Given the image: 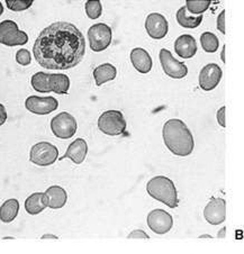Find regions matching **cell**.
Masks as SVG:
<instances>
[{
	"mask_svg": "<svg viewBox=\"0 0 244 254\" xmlns=\"http://www.w3.org/2000/svg\"><path fill=\"white\" fill-rule=\"evenodd\" d=\"M176 17H177V22H178V24L184 28L193 29L198 27L201 24V22H203V15L192 16L186 10V7L184 6L177 11Z\"/></svg>",
	"mask_w": 244,
	"mask_h": 254,
	"instance_id": "23",
	"label": "cell"
},
{
	"mask_svg": "<svg viewBox=\"0 0 244 254\" xmlns=\"http://www.w3.org/2000/svg\"><path fill=\"white\" fill-rule=\"evenodd\" d=\"M51 129L52 133L58 138L68 139L74 136L78 129V124L75 118L71 114L66 112H62L58 114L51 121Z\"/></svg>",
	"mask_w": 244,
	"mask_h": 254,
	"instance_id": "8",
	"label": "cell"
},
{
	"mask_svg": "<svg viewBox=\"0 0 244 254\" xmlns=\"http://www.w3.org/2000/svg\"><path fill=\"white\" fill-rule=\"evenodd\" d=\"M145 29L148 32L149 36L153 40H162L167 36L169 31V24L167 18L159 12H151L146 17L145 20Z\"/></svg>",
	"mask_w": 244,
	"mask_h": 254,
	"instance_id": "14",
	"label": "cell"
},
{
	"mask_svg": "<svg viewBox=\"0 0 244 254\" xmlns=\"http://www.w3.org/2000/svg\"><path fill=\"white\" fill-rule=\"evenodd\" d=\"M117 75V70L116 67L114 66L111 63H104V64H100L96 67L94 70V78L96 86H103L104 83L108 81H112L116 78Z\"/></svg>",
	"mask_w": 244,
	"mask_h": 254,
	"instance_id": "20",
	"label": "cell"
},
{
	"mask_svg": "<svg viewBox=\"0 0 244 254\" xmlns=\"http://www.w3.org/2000/svg\"><path fill=\"white\" fill-rule=\"evenodd\" d=\"M90 49L94 52H103L111 45L113 41V31L107 24L98 23L92 25L88 31Z\"/></svg>",
	"mask_w": 244,
	"mask_h": 254,
	"instance_id": "6",
	"label": "cell"
},
{
	"mask_svg": "<svg viewBox=\"0 0 244 254\" xmlns=\"http://www.w3.org/2000/svg\"><path fill=\"white\" fill-rule=\"evenodd\" d=\"M44 193L48 198V207L51 209H61L68 201V193L60 186H51Z\"/></svg>",
	"mask_w": 244,
	"mask_h": 254,
	"instance_id": "18",
	"label": "cell"
},
{
	"mask_svg": "<svg viewBox=\"0 0 244 254\" xmlns=\"http://www.w3.org/2000/svg\"><path fill=\"white\" fill-rule=\"evenodd\" d=\"M7 121V112L5 106L0 104V126L3 125Z\"/></svg>",
	"mask_w": 244,
	"mask_h": 254,
	"instance_id": "33",
	"label": "cell"
},
{
	"mask_svg": "<svg viewBox=\"0 0 244 254\" xmlns=\"http://www.w3.org/2000/svg\"><path fill=\"white\" fill-rule=\"evenodd\" d=\"M200 43L203 50L207 53H215L220 48V41L214 33L205 32L200 36Z\"/></svg>",
	"mask_w": 244,
	"mask_h": 254,
	"instance_id": "25",
	"label": "cell"
},
{
	"mask_svg": "<svg viewBox=\"0 0 244 254\" xmlns=\"http://www.w3.org/2000/svg\"><path fill=\"white\" fill-rule=\"evenodd\" d=\"M131 62L133 66L140 72V73H149L152 69V58L148 51L142 48H135L131 51Z\"/></svg>",
	"mask_w": 244,
	"mask_h": 254,
	"instance_id": "17",
	"label": "cell"
},
{
	"mask_svg": "<svg viewBox=\"0 0 244 254\" xmlns=\"http://www.w3.org/2000/svg\"><path fill=\"white\" fill-rule=\"evenodd\" d=\"M49 83L51 91L56 92V94H68L70 88V79L68 75L61 73H49Z\"/></svg>",
	"mask_w": 244,
	"mask_h": 254,
	"instance_id": "21",
	"label": "cell"
},
{
	"mask_svg": "<svg viewBox=\"0 0 244 254\" xmlns=\"http://www.w3.org/2000/svg\"><path fill=\"white\" fill-rule=\"evenodd\" d=\"M216 26L222 34H225V10H222L221 14L218 15Z\"/></svg>",
	"mask_w": 244,
	"mask_h": 254,
	"instance_id": "31",
	"label": "cell"
},
{
	"mask_svg": "<svg viewBox=\"0 0 244 254\" xmlns=\"http://www.w3.org/2000/svg\"><path fill=\"white\" fill-rule=\"evenodd\" d=\"M86 14L90 19L99 18L103 14V5L99 0H88L85 5Z\"/></svg>",
	"mask_w": 244,
	"mask_h": 254,
	"instance_id": "27",
	"label": "cell"
},
{
	"mask_svg": "<svg viewBox=\"0 0 244 254\" xmlns=\"http://www.w3.org/2000/svg\"><path fill=\"white\" fill-rule=\"evenodd\" d=\"M19 213V201L17 199H8L0 207V221L2 223H11Z\"/></svg>",
	"mask_w": 244,
	"mask_h": 254,
	"instance_id": "22",
	"label": "cell"
},
{
	"mask_svg": "<svg viewBox=\"0 0 244 254\" xmlns=\"http://www.w3.org/2000/svg\"><path fill=\"white\" fill-rule=\"evenodd\" d=\"M146 223H148L150 230L154 232L155 234L163 235L170 232L172 226H174V218L167 210L153 209L149 213Z\"/></svg>",
	"mask_w": 244,
	"mask_h": 254,
	"instance_id": "10",
	"label": "cell"
},
{
	"mask_svg": "<svg viewBox=\"0 0 244 254\" xmlns=\"http://www.w3.org/2000/svg\"><path fill=\"white\" fill-rule=\"evenodd\" d=\"M33 54L41 66L49 70H68L77 66L86 54V40L75 25L57 22L40 33Z\"/></svg>",
	"mask_w": 244,
	"mask_h": 254,
	"instance_id": "1",
	"label": "cell"
},
{
	"mask_svg": "<svg viewBox=\"0 0 244 254\" xmlns=\"http://www.w3.org/2000/svg\"><path fill=\"white\" fill-rule=\"evenodd\" d=\"M203 238H207V239H212V236H210V235H201V236H199V239H203Z\"/></svg>",
	"mask_w": 244,
	"mask_h": 254,
	"instance_id": "38",
	"label": "cell"
},
{
	"mask_svg": "<svg viewBox=\"0 0 244 254\" xmlns=\"http://www.w3.org/2000/svg\"><path fill=\"white\" fill-rule=\"evenodd\" d=\"M127 239H143V240H149L150 236L143 230H134L133 232L129 233L127 235Z\"/></svg>",
	"mask_w": 244,
	"mask_h": 254,
	"instance_id": "30",
	"label": "cell"
},
{
	"mask_svg": "<svg viewBox=\"0 0 244 254\" xmlns=\"http://www.w3.org/2000/svg\"><path fill=\"white\" fill-rule=\"evenodd\" d=\"M31 84L33 89L37 92H42V94L51 92L49 83V73H45V72H37L34 75H32Z\"/></svg>",
	"mask_w": 244,
	"mask_h": 254,
	"instance_id": "24",
	"label": "cell"
},
{
	"mask_svg": "<svg viewBox=\"0 0 244 254\" xmlns=\"http://www.w3.org/2000/svg\"><path fill=\"white\" fill-rule=\"evenodd\" d=\"M33 0H6V6L12 11H23L33 5Z\"/></svg>",
	"mask_w": 244,
	"mask_h": 254,
	"instance_id": "28",
	"label": "cell"
},
{
	"mask_svg": "<svg viewBox=\"0 0 244 254\" xmlns=\"http://www.w3.org/2000/svg\"><path fill=\"white\" fill-rule=\"evenodd\" d=\"M225 106H223L220 109L217 111L216 114V118H217V122L218 124H220L222 127H226V121H225Z\"/></svg>",
	"mask_w": 244,
	"mask_h": 254,
	"instance_id": "32",
	"label": "cell"
},
{
	"mask_svg": "<svg viewBox=\"0 0 244 254\" xmlns=\"http://www.w3.org/2000/svg\"><path fill=\"white\" fill-rule=\"evenodd\" d=\"M226 45H223V50H222V56H221V58H222V61L225 63V51H226Z\"/></svg>",
	"mask_w": 244,
	"mask_h": 254,
	"instance_id": "36",
	"label": "cell"
},
{
	"mask_svg": "<svg viewBox=\"0 0 244 254\" xmlns=\"http://www.w3.org/2000/svg\"><path fill=\"white\" fill-rule=\"evenodd\" d=\"M146 191L151 197L170 208H177L179 205L178 191L174 181L165 176H157L146 184Z\"/></svg>",
	"mask_w": 244,
	"mask_h": 254,
	"instance_id": "3",
	"label": "cell"
},
{
	"mask_svg": "<svg viewBox=\"0 0 244 254\" xmlns=\"http://www.w3.org/2000/svg\"><path fill=\"white\" fill-rule=\"evenodd\" d=\"M59 158V150L49 142H40L32 146L29 152V161L39 167H49L56 163Z\"/></svg>",
	"mask_w": 244,
	"mask_h": 254,
	"instance_id": "5",
	"label": "cell"
},
{
	"mask_svg": "<svg viewBox=\"0 0 244 254\" xmlns=\"http://www.w3.org/2000/svg\"><path fill=\"white\" fill-rule=\"evenodd\" d=\"M212 1L209 0H187L186 10L192 16L203 15V12L208 9Z\"/></svg>",
	"mask_w": 244,
	"mask_h": 254,
	"instance_id": "26",
	"label": "cell"
},
{
	"mask_svg": "<svg viewBox=\"0 0 244 254\" xmlns=\"http://www.w3.org/2000/svg\"><path fill=\"white\" fill-rule=\"evenodd\" d=\"M88 154V144L83 138H77L70 144L64 155L59 160L70 159L75 164H81Z\"/></svg>",
	"mask_w": 244,
	"mask_h": 254,
	"instance_id": "15",
	"label": "cell"
},
{
	"mask_svg": "<svg viewBox=\"0 0 244 254\" xmlns=\"http://www.w3.org/2000/svg\"><path fill=\"white\" fill-rule=\"evenodd\" d=\"M223 77L221 66L216 63H209L205 65L199 72L198 82L199 87L205 91H210L220 84Z\"/></svg>",
	"mask_w": 244,
	"mask_h": 254,
	"instance_id": "13",
	"label": "cell"
},
{
	"mask_svg": "<svg viewBox=\"0 0 244 254\" xmlns=\"http://www.w3.org/2000/svg\"><path fill=\"white\" fill-rule=\"evenodd\" d=\"M175 51L180 58L191 59L197 53V43L195 37L184 34L179 36L175 42Z\"/></svg>",
	"mask_w": 244,
	"mask_h": 254,
	"instance_id": "16",
	"label": "cell"
},
{
	"mask_svg": "<svg viewBox=\"0 0 244 254\" xmlns=\"http://www.w3.org/2000/svg\"><path fill=\"white\" fill-rule=\"evenodd\" d=\"M2 12H3V6H2L1 1H0V16L2 15Z\"/></svg>",
	"mask_w": 244,
	"mask_h": 254,
	"instance_id": "37",
	"label": "cell"
},
{
	"mask_svg": "<svg viewBox=\"0 0 244 254\" xmlns=\"http://www.w3.org/2000/svg\"><path fill=\"white\" fill-rule=\"evenodd\" d=\"M16 62L23 66L31 64L32 57H31V53H29V51L26 49L18 50L17 53H16Z\"/></svg>",
	"mask_w": 244,
	"mask_h": 254,
	"instance_id": "29",
	"label": "cell"
},
{
	"mask_svg": "<svg viewBox=\"0 0 244 254\" xmlns=\"http://www.w3.org/2000/svg\"><path fill=\"white\" fill-rule=\"evenodd\" d=\"M48 208V198L44 192H34L25 200V210L29 215H39Z\"/></svg>",
	"mask_w": 244,
	"mask_h": 254,
	"instance_id": "19",
	"label": "cell"
},
{
	"mask_svg": "<svg viewBox=\"0 0 244 254\" xmlns=\"http://www.w3.org/2000/svg\"><path fill=\"white\" fill-rule=\"evenodd\" d=\"M162 137L168 150L177 156L190 155L195 149V141L190 129L178 118H172L165 123Z\"/></svg>",
	"mask_w": 244,
	"mask_h": 254,
	"instance_id": "2",
	"label": "cell"
},
{
	"mask_svg": "<svg viewBox=\"0 0 244 254\" xmlns=\"http://www.w3.org/2000/svg\"><path fill=\"white\" fill-rule=\"evenodd\" d=\"M45 239H53V240H58V236L56 235H52V234H45L42 236V240H45Z\"/></svg>",
	"mask_w": 244,
	"mask_h": 254,
	"instance_id": "34",
	"label": "cell"
},
{
	"mask_svg": "<svg viewBox=\"0 0 244 254\" xmlns=\"http://www.w3.org/2000/svg\"><path fill=\"white\" fill-rule=\"evenodd\" d=\"M204 218L210 225H221L226 218V202L223 198L213 197L204 208Z\"/></svg>",
	"mask_w": 244,
	"mask_h": 254,
	"instance_id": "12",
	"label": "cell"
},
{
	"mask_svg": "<svg viewBox=\"0 0 244 254\" xmlns=\"http://www.w3.org/2000/svg\"><path fill=\"white\" fill-rule=\"evenodd\" d=\"M160 63L165 73L172 79H183L188 74V67L184 63L176 60L169 50L162 49L159 53Z\"/></svg>",
	"mask_w": 244,
	"mask_h": 254,
	"instance_id": "9",
	"label": "cell"
},
{
	"mask_svg": "<svg viewBox=\"0 0 244 254\" xmlns=\"http://www.w3.org/2000/svg\"><path fill=\"white\" fill-rule=\"evenodd\" d=\"M225 232H226V227H223L222 228V231H220L218 232V235H217V238H225Z\"/></svg>",
	"mask_w": 244,
	"mask_h": 254,
	"instance_id": "35",
	"label": "cell"
},
{
	"mask_svg": "<svg viewBox=\"0 0 244 254\" xmlns=\"http://www.w3.org/2000/svg\"><path fill=\"white\" fill-rule=\"evenodd\" d=\"M28 42V35L20 31L14 20H3L0 23V44L7 46L25 45Z\"/></svg>",
	"mask_w": 244,
	"mask_h": 254,
	"instance_id": "7",
	"label": "cell"
},
{
	"mask_svg": "<svg viewBox=\"0 0 244 254\" xmlns=\"http://www.w3.org/2000/svg\"><path fill=\"white\" fill-rule=\"evenodd\" d=\"M25 107L27 111L36 115H48L56 112L59 108V101L54 97L31 96L25 100Z\"/></svg>",
	"mask_w": 244,
	"mask_h": 254,
	"instance_id": "11",
	"label": "cell"
},
{
	"mask_svg": "<svg viewBox=\"0 0 244 254\" xmlns=\"http://www.w3.org/2000/svg\"><path fill=\"white\" fill-rule=\"evenodd\" d=\"M98 128L109 136H117L125 132L126 121L120 111L104 112L98 118Z\"/></svg>",
	"mask_w": 244,
	"mask_h": 254,
	"instance_id": "4",
	"label": "cell"
}]
</instances>
